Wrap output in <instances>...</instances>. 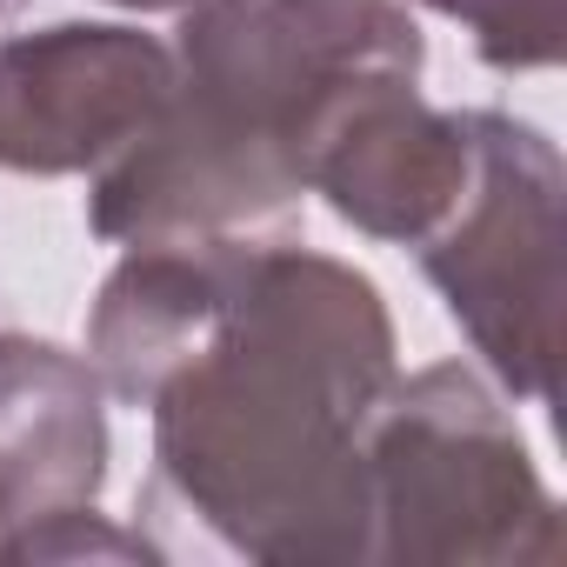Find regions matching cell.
<instances>
[{"instance_id": "obj_1", "label": "cell", "mask_w": 567, "mask_h": 567, "mask_svg": "<svg viewBox=\"0 0 567 567\" xmlns=\"http://www.w3.org/2000/svg\"><path fill=\"white\" fill-rule=\"evenodd\" d=\"M394 374V315L374 280L267 234L214 341L147 401L154 481L247 560L368 567L361 441Z\"/></svg>"}, {"instance_id": "obj_7", "label": "cell", "mask_w": 567, "mask_h": 567, "mask_svg": "<svg viewBox=\"0 0 567 567\" xmlns=\"http://www.w3.org/2000/svg\"><path fill=\"white\" fill-rule=\"evenodd\" d=\"M474 174L467 114L427 107L414 81L361 94L315 147L308 194H321L354 234L421 247Z\"/></svg>"}, {"instance_id": "obj_3", "label": "cell", "mask_w": 567, "mask_h": 567, "mask_svg": "<svg viewBox=\"0 0 567 567\" xmlns=\"http://www.w3.org/2000/svg\"><path fill=\"white\" fill-rule=\"evenodd\" d=\"M374 567H554L560 507L507 414L461 361L394 374L368 421Z\"/></svg>"}, {"instance_id": "obj_11", "label": "cell", "mask_w": 567, "mask_h": 567, "mask_svg": "<svg viewBox=\"0 0 567 567\" xmlns=\"http://www.w3.org/2000/svg\"><path fill=\"white\" fill-rule=\"evenodd\" d=\"M107 8H127V14H194L207 0H107Z\"/></svg>"}, {"instance_id": "obj_13", "label": "cell", "mask_w": 567, "mask_h": 567, "mask_svg": "<svg viewBox=\"0 0 567 567\" xmlns=\"http://www.w3.org/2000/svg\"><path fill=\"white\" fill-rule=\"evenodd\" d=\"M0 14H8V0H0Z\"/></svg>"}, {"instance_id": "obj_6", "label": "cell", "mask_w": 567, "mask_h": 567, "mask_svg": "<svg viewBox=\"0 0 567 567\" xmlns=\"http://www.w3.org/2000/svg\"><path fill=\"white\" fill-rule=\"evenodd\" d=\"M260 240L267 234H187L141 240L121 254L87 315V361L107 401L147 408L167 388V374H181L214 341Z\"/></svg>"}, {"instance_id": "obj_2", "label": "cell", "mask_w": 567, "mask_h": 567, "mask_svg": "<svg viewBox=\"0 0 567 567\" xmlns=\"http://www.w3.org/2000/svg\"><path fill=\"white\" fill-rule=\"evenodd\" d=\"M421 61L408 0H207L181 14L161 121L87 174V227L114 247L280 234L328 127Z\"/></svg>"}, {"instance_id": "obj_4", "label": "cell", "mask_w": 567, "mask_h": 567, "mask_svg": "<svg viewBox=\"0 0 567 567\" xmlns=\"http://www.w3.org/2000/svg\"><path fill=\"white\" fill-rule=\"evenodd\" d=\"M467 134L474 174L414 254L494 388L514 401H554L567 167L534 121L467 107Z\"/></svg>"}, {"instance_id": "obj_5", "label": "cell", "mask_w": 567, "mask_h": 567, "mask_svg": "<svg viewBox=\"0 0 567 567\" xmlns=\"http://www.w3.org/2000/svg\"><path fill=\"white\" fill-rule=\"evenodd\" d=\"M174 48L121 21H54L0 41V167L61 181L101 174L174 101Z\"/></svg>"}, {"instance_id": "obj_10", "label": "cell", "mask_w": 567, "mask_h": 567, "mask_svg": "<svg viewBox=\"0 0 567 567\" xmlns=\"http://www.w3.org/2000/svg\"><path fill=\"white\" fill-rule=\"evenodd\" d=\"M8 560H161V547L147 534L114 527L101 507H74V514H54V520L28 527Z\"/></svg>"}, {"instance_id": "obj_8", "label": "cell", "mask_w": 567, "mask_h": 567, "mask_svg": "<svg viewBox=\"0 0 567 567\" xmlns=\"http://www.w3.org/2000/svg\"><path fill=\"white\" fill-rule=\"evenodd\" d=\"M107 487V388L87 354L0 328V514L28 527L94 507Z\"/></svg>"}, {"instance_id": "obj_9", "label": "cell", "mask_w": 567, "mask_h": 567, "mask_svg": "<svg viewBox=\"0 0 567 567\" xmlns=\"http://www.w3.org/2000/svg\"><path fill=\"white\" fill-rule=\"evenodd\" d=\"M421 8L461 21L494 74H540L560 61V0H421Z\"/></svg>"}, {"instance_id": "obj_12", "label": "cell", "mask_w": 567, "mask_h": 567, "mask_svg": "<svg viewBox=\"0 0 567 567\" xmlns=\"http://www.w3.org/2000/svg\"><path fill=\"white\" fill-rule=\"evenodd\" d=\"M0 560H8V514H0Z\"/></svg>"}]
</instances>
